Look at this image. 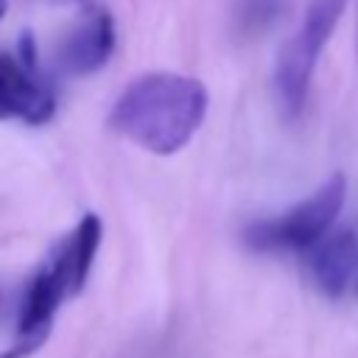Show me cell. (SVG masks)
<instances>
[{"mask_svg": "<svg viewBox=\"0 0 358 358\" xmlns=\"http://www.w3.org/2000/svg\"><path fill=\"white\" fill-rule=\"evenodd\" d=\"M56 98L36 64L31 31L20 36L17 53L0 50V120H22L39 126L53 117Z\"/></svg>", "mask_w": 358, "mask_h": 358, "instance_id": "6", "label": "cell"}, {"mask_svg": "<svg viewBox=\"0 0 358 358\" xmlns=\"http://www.w3.org/2000/svg\"><path fill=\"white\" fill-rule=\"evenodd\" d=\"M350 0H310L299 28L280 48L274 62V95L285 117H299L308 101L316 62L330 42Z\"/></svg>", "mask_w": 358, "mask_h": 358, "instance_id": "2", "label": "cell"}, {"mask_svg": "<svg viewBox=\"0 0 358 358\" xmlns=\"http://www.w3.org/2000/svg\"><path fill=\"white\" fill-rule=\"evenodd\" d=\"M6 11H8V3H6V0H0V20L6 17Z\"/></svg>", "mask_w": 358, "mask_h": 358, "instance_id": "10", "label": "cell"}, {"mask_svg": "<svg viewBox=\"0 0 358 358\" xmlns=\"http://www.w3.org/2000/svg\"><path fill=\"white\" fill-rule=\"evenodd\" d=\"M344 196L347 182L341 173H333L282 215L252 221L243 229V241L255 252H310L330 235V227L344 207Z\"/></svg>", "mask_w": 358, "mask_h": 358, "instance_id": "3", "label": "cell"}, {"mask_svg": "<svg viewBox=\"0 0 358 358\" xmlns=\"http://www.w3.org/2000/svg\"><path fill=\"white\" fill-rule=\"evenodd\" d=\"M308 268L324 296H341L358 277V238L352 229H338L322 238L308 252Z\"/></svg>", "mask_w": 358, "mask_h": 358, "instance_id": "7", "label": "cell"}, {"mask_svg": "<svg viewBox=\"0 0 358 358\" xmlns=\"http://www.w3.org/2000/svg\"><path fill=\"white\" fill-rule=\"evenodd\" d=\"M101 238H103V224L95 213H87L81 215V221L76 224V229L70 235H64L53 249L56 255L62 257L67 274H70V282H73V291L78 294L84 285H87V277L92 271V263H95V255H98V246H101Z\"/></svg>", "mask_w": 358, "mask_h": 358, "instance_id": "8", "label": "cell"}, {"mask_svg": "<svg viewBox=\"0 0 358 358\" xmlns=\"http://www.w3.org/2000/svg\"><path fill=\"white\" fill-rule=\"evenodd\" d=\"M355 282H358V280H355Z\"/></svg>", "mask_w": 358, "mask_h": 358, "instance_id": "11", "label": "cell"}, {"mask_svg": "<svg viewBox=\"0 0 358 358\" xmlns=\"http://www.w3.org/2000/svg\"><path fill=\"white\" fill-rule=\"evenodd\" d=\"M280 14V0H241V25L263 28Z\"/></svg>", "mask_w": 358, "mask_h": 358, "instance_id": "9", "label": "cell"}, {"mask_svg": "<svg viewBox=\"0 0 358 358\" xmlns=\"http://www.w3.org/2000/svg\"><path fill=\"white\" fill-rule=\"evenodd\" d=\"M70 296H76L70 274H67L62 257L56 255V249H50V255L36 268V274L31 277V282L22 294V305H20V316H17V336L0 358H28V355H34L48 341L56 310Z\"/></svg>", "mask_w": 358, "mask_h": 358, "instance_id": "5", "label": "cell"}, {"mask_svg": "<svg viewBox=\"0 0 358 358\" xmlns=\"http://www.w3.org/2000/svg\"><path fill=\"white\" fill-rule=\"evenodd\" d=\"M67 28L56 45V67L67 76L98 73L115 53L117 25L101 0H56Z\"/></svg>", "mask_w": 358, "mask_h": 358, "instance_id": "4", "label": "cell"}, {"mask_svg": "<svg viewBox=\"0 0 358 358\" xmlns=\"http://www.w3.org/2000/svg\"><path fill=\"white\" fill-rule=\"evenodd\" d=\"M207 87L182 73H145L112 103L109 126L148 154L182 151L207 117Z\"/></svg>", "mask_w": 358, "mask_h": 358, "instance_id": "1", "label": "cell"}]
</instances>
